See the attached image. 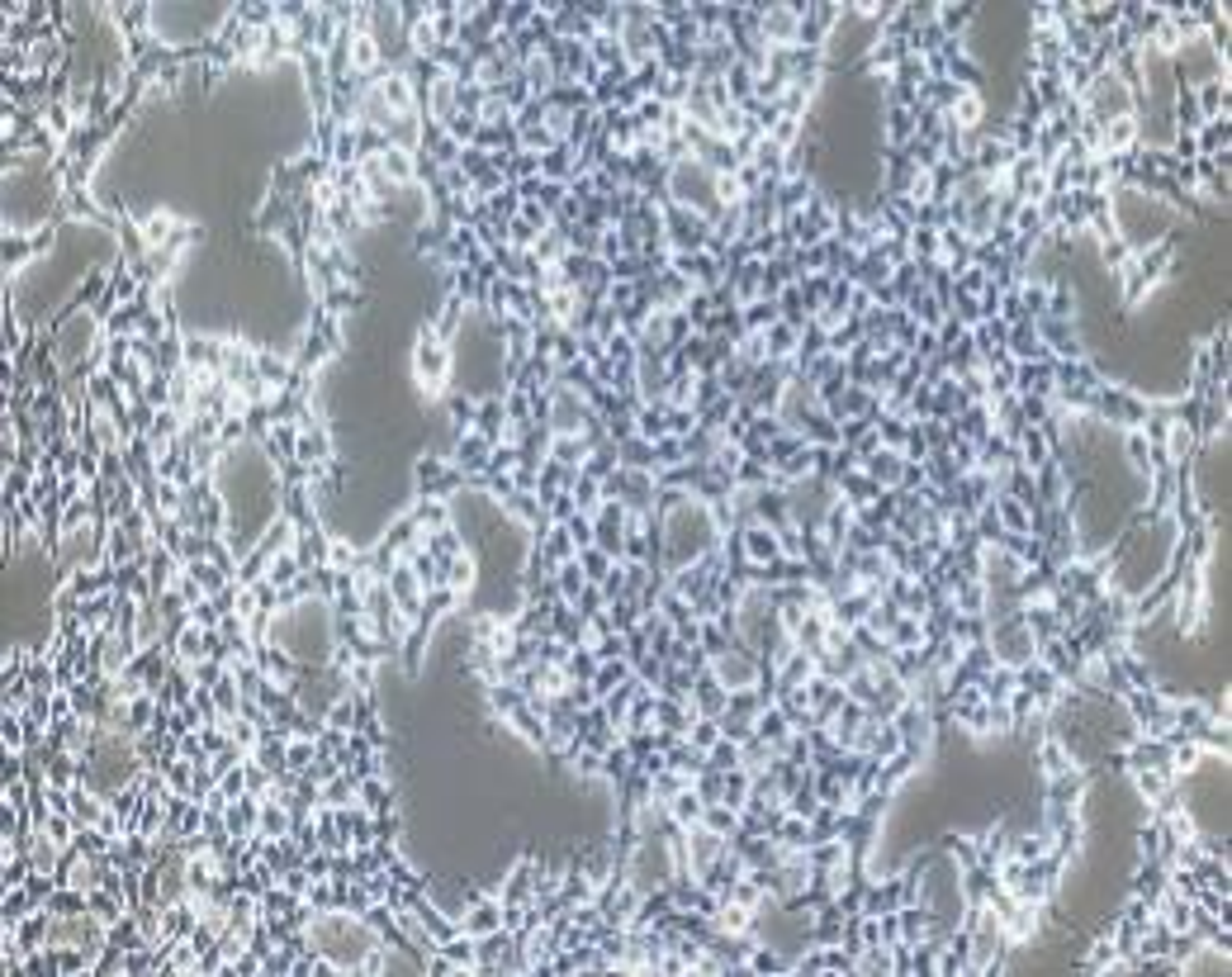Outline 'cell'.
Listing matches in <instances>:
<instances>
[{
    "mask_svg": "<svg viewBox=\"0 0 1232 977\" xmlns=\"http://www.w3.org/2000/svg\"><path fill=\"white\" fill-rule=\"evenodd\" d=\"M171 650H176L181 665H200V660H209V650H214V631L200 626V621H185V626L176 631Z\"/></svg>",
    "mask_w": 1232,
    "mask_h": 977,
    "instance_id": "7",
    "label": "cell"
},
{
    "mask_svg": "<svg viewBox=\"0 0 1232 977\" xmlns=\"http://www.w3.org/2000/svg\"><path fill=\"white\" fill-rule=\"evenodd\" d=\"M555 584H560V598H564V602H574V598L588 588V574H583L579 555H574V560H564V565L555 569Z\"/></svg>",
    "mask_w": 1232,
    "mask_h": 977,
    "instance_id": "23",
    "label": "cell"
},
{
    "mask_svg": "<svg viewBox=\"0 0 1232 977\" xmlns=\"http://www.w3.org/2000/svg\"><path fill=\"white\" fill-rule=\"evenodd\" d=\"M413 371H418V380H423V390H427L432 399L446 394L451 352H446V342L437 338V328H423V338H418V347H413Z\"/></svg>",
    "mask_w": 1232,
    "mask_h": 977,
    "instance_id": "2",
    "label": "cell"
},
{
    "mask_svg": "<svg viewBox=\"0 0 1232 977\" xmlns=\"http://www.w3.org/2000/svg\"><path fill=\"white\" fill-rule=\"evenodd\" d=\"M489 451H494V442H489V437H479V432H460L451 465H456V470L470 480V475H479V470L489 465Z\"/></svg>",
    "mask_w": 1232,
    "mask_h": 977,
    "instance_id": "8",
    "label": "cell"
},
{
    "mask_svg": "<svg viewBox=\"0 0 1232 977\" xmlns=\"http://www.w3.org/2000/svg\"><path fill=\"white\" fill-rule=\"evenodd\" d=\"M744 972H791V963L777 958V949H754V944H749V953H744Z\"/></svg>",
    "mask_w": 1232,
    "mask_h": 977,
    "instance_id": "27",
    "label": "cell"
},
{
    "mask_svg": "<svg viewBox=\"0 0 1232 977\" xmlns=\"http://www.w3.org/2000/svg\"><path fill=\"white\" fill-rule=\"evenodd\" d=\"M379 166H384V176H389V185H413L418 181V152H408V148H384L379 152Z\"/></svg>",
    "mask_w": 1232,
    "mask_h": 977,
    "instance_id": "11",
    "label": "cell"
},
{
    "mask_svg": "<svg viewBox=\"0 0 1232 977\" xmlns=\"http://www.w3.org/2000/svg\"><path fill=\"white\" fill-rule=\"evenodd\" d=\"M1137 133H1142V124L1133 119V114H1119V119H1109V124H1100V157H1128V152H1137ZM1095 157V162H1100Z\"/></svg>",
    "mask_w": 1232,
    "mask_h": 977,
    "instance_id": "5",
    "label": "cell"
},
{
    "mask_svg": "<svg viewBox=\"0 0 1232 977\" xmlns=\"http://www.w3.org/2000/svg\"><path fill=\"white\" fill-rule=\"evenodd\" d=\"M739 550H744V565H768V560H777V555H782L777 527H768V522L739 527Z\"/></svg>",
    "mask_w": 1232,
    "mask_h": 977,
    "instance_id": "6",
    "label": "cell"
},
{
    "mask_svg": "<svg viewBox=\"0 0 1232 977\" xmlns=\"http://www.w3.org/2000/svg\"><path fill=\"white\" fill-rule=\"evenodd\" d=\"M840 489H844L840 498H844V503H854L859 513H863V508H868V503L882 494V489H877V480H873L868 470H854V475H844V480H840Z\"/></svg>",
    "mask_w": 1232,
    "mask_h": 977,
    "instance_id": "18",
    "label": "cell"
},
{
    "mask_svg": "<svg viewBox=\"0 0 1232 977\" xmlns=\"http://www.w3.org/2000/svg\"><path fill=\"white\" fill-rule=\"evenodd\" d=\"M574 607L583 612V617H593V612H602L607 607V593H602V584H588L579 598H574Z\"/></svg>",
    "mask_w": 1232,
    "mask_h": 977,
    "instance_id": "35",
    "label": "cell"
},
{
    "mask_svg": "<svg viewBox=\"0 0 1232 977\" xmlns=\"http://www.w3.org/2000/svg\"><path fill=\"white\" fill-rule=\"evenodd\" d=\"M1057 845H1052V835L1043 830V835H1024L1019 845H1015V859H1024V864H1038L1043 854H1052Z\"/></svg>",
    "mask_w": 1232,
    "mask_h": 977,
    "instance_id": "30",
    "label": "cell"
},
{
    "mask_svg": "<svg viewBox=\"0 0 1232 977\" xmlns=\"http://www.w3.org/2000/svg\"><path fill=\"white\" fill-rule=\"evenodd\" d=\"M413 522L423 527V536H427V532H442V527H451V508H446V498H442V494H423V498H418V508H413Z\"/></svg>",
    "mask_w": 1232,
    "mask_h": 977,
    "instance_id": "17",
    "label": "cell"
},
{
    "mask_svg": "<svg viewBox=\"0 0 1232 977\" xmlns=\"http://www.w3.org/2000/svg\"><path fill=\"white\" fill-rule=\"evenodd\" d=\"M294 461L299 465H327L332 461V442H327V423L313 427V432H299V446H294Z\"/></svg>",
    "mask_w": 1232,
    "mask_h": 977,
    "instance_id": "15",
    "label": "cell"
},
{
    "mask_svg": "<svg viewBox=\"0 0 1232 977\" xmlns=\"http://www.w3.org/2000/svg\"><path fill=\"white\" fill-rule=\"evenodd\" d=\"M579 565H583V574H588V584H602L607 574H612V555L607 550H598V546H588V550H579Z\"/></svg>",
    "mask_w": 1232,
    "mask_h": 977,
    "instance_id": "29",
    "label": "cell"
},
{
    "mask_svg": "<svg viewBox=\"0 0 1232 977\" xmlns=\"http://www.w3.org/2000/svg\"><path fill=\"white\" fill-rule=\"evenodd\" d=\"M1038 769L1048 774V778H1062L1067 769H1071V755H1067V745L1057 741V736H1048L1043 741V755H1038Z\"/></svg>",
    "mask_w": 1232,
    "mask_h": 977,
    "instance_id": "25",
    "label": "cell"
},
{
    "mask_svg": "<svg viewBox=\"0 0 1232 977\" xmlns=\"http://www.w3.org/2000/svg\"><path fill=\"white\" fill-rule=\"evenodd\" d=\"M1081 110L1090 114V124H1109V119H1119V114H1128L1133 110V91L1114 77V72H1100L1090 86H1085V96H1081Z\"/></svg>",
    "mask_w": 1232,
    "mask_h": 977,
    "instance_id": "1",
    "label": "cell"
},
{
    "mask_svg": "<svg viewBox=\"0 0 1232 977\" xmlns=\"http://www.w3.org/2000/svg\"><path fill=\"white\" fill-rule=\"evenodd\" d=\"M768 138H772L777 148H796V143H801V119H796V114H777V124L768 129Z\"/></svg>",
    "mask_w": 1232,
    "mask_h": 977,
    "instance_id": "31",
    "label": "cell"
},
{
    "mask_svg": "<svg viewBox=\"0 0 1232 977\" xmlns=\"http://www.w3.org/2000/svg\"><path fill=\"white\" fill-rule=\"evenodd\" d=\"M460 930H465V934H475V939H484V934L503 930V906H498L494 897H479V901H470V906H465V916H460Z\"/></svg>",
    "mask_w": 1232,
    "mask_h": 977,
    "instance_id": "9",
    "label": "cell"
},
{
    "mask_svg": "<svg viewBox=\"0 0 1232 977\" xmlns=\"http://www.w3.org/2000/svg\"><path fill=\"white\" fill-rule=\"evenodd\" d=\"M256 835H266V840H285V835H294V811H289L285 802H261Z\"/></svg>",
    "mask_w": 1232,
    "mask_h": 977,
    "instance_id": "16",
    "label": "cell"
},
{
    "mask_svg": "<svg viewBox=\"0 0 1232 977\" xmlns=\"http://www.w3.org/2000/svg\"><path fill=\"white\" fill-rule=\"evenodd\" d=\"M763 347H768V361H777V366H782L787 357H796V347H801V342H796V323L777 318L772 328L763 333Z\"/></svg>",
    "mask_w": 1232,
    "mask_h": 977,
    "instance_id": "14",
    "label": "cell"
},
{
    "mask_svg": "<svg viewBox=\"0 0 1232 977\" xmlns=\"http://www.w3.org/2000/svg\"><path fill=\"white\" fill-rule=\"evenodd\" d=\"M1071 308H1076V299H1071V285H1052L1048 289V318H1071Z\"/></svg>",
    "mask_w": 1232,
    "mask_h": 977,
    "instance_id": "34",
    "label": "cell"
},
{
    "mask_svg": "<svg viewBox=\"0 0 1232 977\" xmlns=\"http://www.w3.org/2000/svg\"><path fill=\"white\" fill-rule=\"evenodd\" d=\"M702 811H706V802L697 797V788H692V783H687L678 797H668V816H673V826H683V830H687V826H697V821H702Z\"/></svg>",
    "mask_w": 1232,
    "mask_h": 977,
    "instance_id": "19",
    "label": "cell"
},
{
    "mask_svg": "<svg viewBox=\"0 0 1232 977\" xmlns=\"http://www.w3.org/2000/svg\"><path fill=\"white\" fill-rule=\"evenodd\" d=\"M327 308H332V313L360 308V294H356V289H346V285H332V289H327Z\"/></svg>",
    "mask_w": 1232,
    "mask_h": 977,
    "instance_id": "36",
    "label": "cell"
},
{
    "mask_svg": "<svg viewBox=\"0 0 1232 977\" xmlns=\"http://www.w3.org/2000/svg\"><path fill=\"white\" fill-rule=\"evenodd\" d=\"M863 470L877 480V489H901V480H906V456H901V451H877L873 461H863Z\"/></svg>",
    "mask_w": 1232,
    "mask_h": 977,
    "instance_id": "13",
    "label": "cell"
},
{
    "mask_svg": "<svg viewBox=\"0 0 1232 977\" xmlns=\"http://www.w3.org/2000/svg\"><path fill=\"white\" fill-rule=\"evenodd\" d=\"M242 437H247V418L228 413V418H223V427H218V446L228 451V446H233V442H242Z\"/></svg>",
    "mask_w": 1232,
    "mask_h": 977,
    "instance_id": "37",
    "label": "cell"
},
{
    "mask_svg": "<svg viewBox=\"0 0 1232 977\" xmlns=\"http://www.w3.org/2000/svg\"><path fill=\"white\" fill-rule=\"evenodd\" d=\"M687 461V451H683V437H659L654 442V470H673V465H683Z\"/></svg>",
    "mask_w": 1232,
    "mask_h": 977,
    "instance_id": "28",
    "label": "cell"
},
{
    "mask_svg": "<svg viewBox=\"0 0 1232 977\" xmlns=\"http://www.w3.org/2000/svg\"><path fill=\"white\" fill-rule=\"evenodd\" d=\"M356 788H360L356 774H337V778L322 783V802L327 807H346V802H356Z\"/></svg>",
    "mask_w": 1232,
    "mask_h": 977,
    "instance_id": "26",
    "label": "cell"
},
{
    "mask_svg": "<svg viewBox=\"0 0 1232 977\" xmlns=\"http://www.w3.org/2000/svg\"><path fill=\"white\" fill-rule=\"evenodd\" d=\"M687 741H692L697 750H711V745L720 741V722H716V717H697V722L687 726Z\"/></svg>",
    "mask_w": 1232,
    "mask_h": 977,
    "instance_id": "32",
    "label": "cell"
},
{
    "mask_svg": "<svg viewBox=\"0 0 1232 977\" xmlns=\"http://www.w3.org/2000/svg\"><path fill=\"white\" fill-rule=\"evenodd\" d=\"M981 119H986V105H981V96H977V91H963V96L953 100V110L944 114V124H948V129H958V133H972Z\"/></svg>",
    "mask_w": 1232,
    "mask_h": 977,
    "instance_id": "12",
    "label": "cell"
},
{
    "mask_svg": "<svg viewBox=\"0 0 1232 977\" xmlns=\"http://www.w3.org/2000/svg\"><path fill=\"white\" fill-rule=\"evenodd\" d=\"M356 802L370 811V816H379V811H389V802H393V793H389V783H384V774H374V778H360V788H356Z\"/></svg>",
    "mask_w": 1232,
    "mask_h": 977,
    "instance_id": "21",
    "label": "cell"
},
{
    "mask_svg": "<svg viewBox=\"0 0 1232 977\" xmlns=\"http://www.w3.org/2000/svg\"><path fill=\"white\" fill-rule=\"evenodd\" d=\"M1137 849H1142V859H1161V849H1166L1161 821H1147V826L1137 830Z\"/></svg>",
    "mask_w": 1232,
    "mask_h": 977,
    "instance_id": "33",
    "label": "cell"
},
{
    "mask_svg": "<svg viewBox=\"0 0 1232 977\" xmlns=\"http://www.w3.org/2000/svg\"><path fill=\"white\" fill-rule=\"evenodd\" d=\"M796 34H801V6H768L758 15L763 48H796Z\"/></svg>",
    "mask_w": 1232,
    "mask_h": 977,
    "instance_id": "3",
    "label": "cell"
},
{
    "mask_svg": "<svg viewBox=\"0 0 1232 977\" xmlns=\"http://www.w3.org/2000/svg\"><path fill=\"white\" fill-rule=\"evenodd\" d=\"M616 456H621V470H654V442H645V437L616 442Z\"/></svg>",
    "mask_w": 1232,
    "mask_h": 977,
    "instance_id": "20",
    "label": "cell"
},
{
    "mask_svg": "<svg viewBox=\"0 0 1232 977\" xmlns=\"http://www.w3.org/2000/svg\"><path fill=\"white\" fill-rule=\"evenodd\" d=\"M442 584H446L451 593H465V588L475 584V555L460 550L456 560H446V565H442Z\"/></svg>",
    "mask_w": 1232,
    "mask_h": 977,
    "instance_id": "22",
    "label": "cell"
},
{
    "mask_svg": "<svg viewBox=\"0 0 1232 977\" xmlns=\"http://www.w3.org/2000/svg\"><path fill=\"white\" fill-rule=\"evenodd\" d=\"M1100 413L1109 418V423H1123V427H1142V404L1133 399V394H1123V390H1100Z\"/></svg>",
    "mask_w": 1232,
    "mask_h": 977,
    "instance_id": "10",
    "label": "cell"
},
{
    "mask_svg": "<svg viewBox=\"0 0 1232 977\" xmlns=\"http://www.w3.org/2000/svg\"><path fill=\"white\" fill-rule=\"evenodd\" d=\"M356 560H360V555H356V546H351V541H341V536H332V541L322 546V565H327V569H337V574H351V569H356Z\"/></svg>",
    "mask_w": 1232,
    "mask_h": 977,
    "instance_id": "24",
    "label": "cell"
},
{
    "mask_svg": "<svg viewBox=\"0 0 1232 977\" xmlns=\"http://www.w3.org/2000/svg\"><path fill=\"white\" fill-rule=\"evenodd\" d=\"M1033 328H1038V342H1043V352L1052 357V361H1076V357H1085L1081 352V342H1076V328H1071V318H1033Z\"/></svg>",
    "mask_w": 1232,
    "mask_h": 977,
    "instance_id": "4",
    "label": "cell"
}]
</instances>
